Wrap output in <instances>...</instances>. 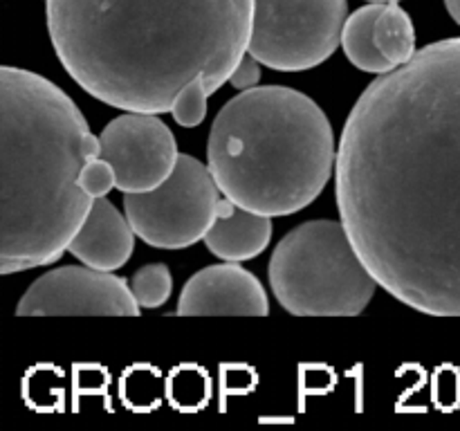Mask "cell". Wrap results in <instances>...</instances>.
<instances>
[{"label":"cell","instance_id":"6da1fadb","mask_svg":"<svg viewBox=\"0 0 460 431\" xmlns=\"http://www.w3.org/2000/svg\"><path fill=\"white\" fill-rule=\"evenodd\" d=\"M335 198L380 287L425 314L460 317V39L425 45L359 94Z\"/></svg>","mask_w":460,"mask_h":431},{"label":"cell","instance_id":"7a4b0ae2","mask_svg":"<svg viewBox=\"0 0 460 431\" xmlns=\"http://www.w3.org/2000/svg\"><path fill=\"white\" fill-rule=\"evenodd\" d=\"M54 52L88 94L128 112H171L200 79L223 88L247 54L254 0H45Z\"/></svg>","mask_w":460,"mask_h":431},{"label":"cell","instance_id":"3957f363","mask_svg":"<svg viewBox=\"0 0 460 431\" xmlns=\"http://www.w3.org/2000/svg\"><path fill=\"white\" fill-rule=\"evenodd\" d=\"M99 153L102 142L58 85L0 67V272L43 268L67 251L94 202L79 175Z\"/></svg>","mask_w":460,"mask_h":431},{"label":"cell","instance_id":"277c9868","mask_svg":"<svg viewBox=\"0 0 460 431\" xmlns=\"http://www.w3.org/2000/svg\"><path fill=\"white\" fill-rule=\"evenodd\" d=\"M335 162L326 112L286 85H256L229 99L207 142V164L223 196L270 218L314 202Z\"/></svg>","mask_w":460,"mask_h":431},{"label":"cell","instance_id":"5b68a950","mask_svg":"<svg viewBox=\"0 0 460 431\" xmlns=\"http://www.w3.org/2000/svg\"><path fill=\"white\" fill-rule=\"evenodd\" d=\"M270 286L296 317H355L380 283L337 220H308L281 238L270 259Z\"/></svg>","mask_w":460,"mask_h":431},{"label":"cell","instance_id":"8992f818","mask_svg":"<svg viewBox=\"0 0 460 431\" xmlns=\"http://www.w3.org/2000/svg\"><path fill=\"white\" fill-rule=\"evenodd\" d=\"M346 21V0H254L247 52L279 72L313 70L340 48Z\"/></svg>","mask_w":460,"mask_h":431},{"label":"cell","instance_id":"52a82bcc","mask_svg":"<svg viewBox=\"0 0 460 431\" xmlns=\"http://www.w3.org/2000/svg\"><path fill=\"white\" fill-rule=\"evenodd\" d=\"M220 193L209 164L180 153L173 173L160 187L124 193V211L146 245L184 250L205 238L218 211Z\"/></svg>","mask_w":460,"mask_h":431},{"label":"cell","instance_id":"ba28073f","mask_svg":"<svg viewBox=\"0 0 460 431\" xmlns=\"http://www.w3.org/2000/svg\"><path fill=\"white\" fill-rule=\"evenodd\" d=\"M142 305L135 299L130 283L112 272L90 265H66L36 278L16 314L21 317H54V314H102V317H137Z\"/></svg>","mask_w":460,"mask_h":431},{"label":"cell","instance_id":"9c48e42d","mask_svg":"<svg viewBox=\"0 0 460 431\" xmlns=\"http://www.w3.org/2000/svg\"><path fill=\"white\" fill-rule=\"evenodd\" d=\"M102 153L115 169L121 193H142L160 187L178 164V144L169 126L153 112L115 117L99 135Z\"/></svg>","mask_w":460,"mask_h":431},{"label":"cell","instance_id":"30bf717a","mask_svg":"<svg viewBox=\"0 0 460 431\" xmlns=\"http://www.w3.org/2000/svg\"><path fill=\"white\" fill-rule=\"evenodd\" d=\"M175 312L182 317H265L270 301L250 269L227 260L193 274L184 283Z\"/></svg>","mask_w":460,"mask_h":431},{"label":"cell","instance_id":"8fae6325","mask_svg":"<svg viewBox=\"0 0 460 431\" xmlns=\"http://www.w3.org/2000/svg\"><path fill=\"white\" fill-rule=\"evenodd\" d=\"M135 229L126 216L117 211L111 200L94 198L93 209L72 238L67 251L85 265L103 272H112L126 265L135 250Z\"/></svg>","mask_w":460,"mask_h":431},{"label":"cell","instance_id":"7c38bea8","mask_svg":"<svg viewBox=\"0 0 460 431\" xmlns=\"http://www.w3.org/2000/svg\"><path fill=\"white\" fill-rule=\"evenodd\" d=\"M272 238L270 216L256 214L236 205L229 198H220L218 211L205 233V245L211 254L223 260H250L263 254Z\"/></svg>","mask_w":460,"mask_h":431},{"label":"cell","instance_id":"4fadbf2b","mask_svg":"<svg viewBox=\"0 0 460 431\" xmlns=\"http://www.w3.org/2000/svg\"><path fill=\"white\" fill-rule=\"evenodd\" d=\"M385 3H368L349 16L341 36V48L355 67L368 75H386L394 70V63L380 52L376 43V21Z\"/></svg>","mask_w":460,"mask_h":431},{"label":"cell","instance_id":"5bb4252c","mask_svg":"<svg viewBox=\"0 0 460 431\" xmlns=\"http://www.w3.org/2000/svg\"><path fill=\"white\" fill-rule=\"evenodd\" d=\"M376 43L395 67L407 63L416 49V27L398 3H385L376 21Z\"/></svg>","mask_w":460,"mask_h":431},{"label":"cell","instance_id":"9a60e30c","mask_svg":"<svg viewBox=\"0 0 460 431\" xmlns=\"http://www.w3.org/2000/svg\"><path fill=\"white\" fill-rule=\"evenodd\" d=\"M130 290L142 308H160L173 290V278L166 265L153 263L137 269L130 278Z\"/></svg>","mask_w":460,"mask_h":431},{"label":"cell","instance_id":"2e32d148","mask_svg":"<svg viewBox=\"0 0 460 431\" xmlns=\"http://www.w3.org/2000/svg\"><path fill=\"white\" fill-rule=\"evenodd\" d=\"M209 90L202 84L200 79L191 81L182 92L175 99L173 108H171V115L184 128H193V126L202 124L207 115V99H209Z\"/></svg>","mask_w":460,"mask_h":431},{"label":"cell","instance_id":"e0dca14e","mask_svg":"<svg viewBox=\"0 0 460 431\" xmlns=\"http://www.w3.org/2000/svg\"><path fill=\"white\" fill-rule=\"evenodd\" d=\"M79 184L93 198L108 196V191L117 187L115 169H112L111 162H106L103 157H93V160L84 166V171H81Z\"/></svg>","mask_w":460,"mask_h":431},{"label":"cell","instance_id":"ac0fdd59","mask_svg":"<svg viewBox=\"0 0 460 431\" xmlns=\"http://www.w3.org/2000/svg\"><path fill=\"white\" fill-rule=\"evenodd\" d=\"M261 81V61L256 57H252L250 52L241 58V63L236 66L234 75L229 76V84L236 90H250L256 88Z\"/></svg>","mask_w":460,"mask_h":431},{"label":"cell","instance_id":"d6986e66","mask_svg":"<svg viewBox=\"0 0 460 431\" xmlns=\"http://www.w3.org/2000/svg\"><path fill=\"white\" fill-rule=\"evenodd\" d=\"M445 7H447L449 16L456 21V25H460V0H445Z\"/></svg>","mask_w":460,"mask_h":431},{"label":"cell","instance_id":"ffe728a7","mask_svg":"<svg viewBox=\"0 0 460 431\" xmlns=\"http://www.w3.org/2000/svg\"><path fill=\"white\" fill-rule=\"evenodd\" d=\"M368 3H400V0H368Z\"/></svg>","mask_w":460,"mask_h":431}]
</instances>
